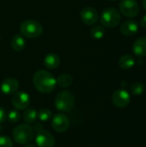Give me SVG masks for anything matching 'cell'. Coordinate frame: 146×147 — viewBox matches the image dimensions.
Here are the masks:
<instances>
[{"instance_id": "cell-1", "label": "cell", "mask_w": 146, "mask_h": 147, "mask_svg": "<svg viewBox=\"0 0 146 147\" xmlns=\"http://www.w3.org/2000/svg\"><path fill=\"white\" fill-rule=\"evenodd\" d=\"M33 84L38 91L40 93L48 94L55 90L57 81L53 75L49 71L40 70L34 74Z\"/></svg>"}, {"instance_id": "cell-2", "label": "cell", "mask_w": 146, "mask_h": 147, "mask_svg": "<svg viewBox=\"0 0 146 147\" xmlns=\"http://www.w3.org/2000/svg\"><path fill=\"white\" fill-rule=\"evenodd\" d=\"M20 32L22 36H25L29 39H34L40 37L42 34L43 27L38 21L28 19L23 21L21 23Z\"/></svg>"}, {"instance_id": "cell-3", "label": "cell", "mask_w": 146, "mask_h": 147, "mask_svg": "<svg viewBox=\"0 0 146 147\" xmlns=\"http://www.w3.org/2000/svg\"><path fill=\"white\" fill-rule=\"evenodd\" d=\"M12 136L17 144L27 145L34 139V130L28 124H21L14 128Z\"/></svg>"}, {"instance_id": "cell-4", "label": "cell", "mask_w": 146, "mask_h": 147, "mask_svg": "<svg viewBox=\"0 0 146 147\" xmlns=\"http://www.w3.org/2000/svg\"><path fill=\"white\" fill-rule=\"evenodd\" d=\"M121 21L120 12L115 8H107L101 14V23L103 27L113 28L117 27Z\"/></svg>"}, {"instance_id": "cell-5", "label": "cell", "mask_w": 146, "mask_h": 147, "mask_svg": "<svg viewBox=\"0 0 146 147\" xmlns=\"http://www.w3.org/2000/svg\"><path fill=\"white\" fill-rule=\"evenodd\" d=\"M75 104L74 96L67 90L59 92L55 98V107L61 112H70Z\"/></svg>"}, {"instance_id": "cell-6", "label": "cell", "mask_w": 146, "mask_h": 147, "mask_svg": "<svg viewBox=\"0 0 146 147\" xmlns=\"http://www.w3.org/2000/svg\"><path fill=\"white\" fill-rule=\"evenodd\" d=\"M120 10L126 17H135L139 12V5L136 0H120Z\"/></svg>"}, {"instance_id": "cell-7", "label": "cell", "mask_w": 146, "mask_h": 147, "mask_svg": "<svg viewBox=\"0 0 146 147\" xmlns=\"http://www.w3.org/2000/svg\"><path fill=\"white\" fill-rule=\"evenodd\" d=\"M11 102L17 110H24L30 104V96L25 91H16L13 94Z\"/></svg>"}, {"instance_id": "cell-8", "label": "cell", "mask_w": 146, "mask_h": 147, "mask_svg": "<svg viewBox=\"0 0 146 147\" xmlns=\"http://www.w3.org/2000/svg\"><path fill=\"white\" fill-rule=\"evenodd\" d=\"M130 100H131L130 94L128 93V91H126L124 89H119L115 90L112 96L113 104L119 109L126 108L129 104Z\"/></svg>"}, {"instance_id": "cell-9", "label": "cell", "mask_w": 146, "mask_h": 147, "mask_svg": "<svg viewBox=\"0 0 146 147\" xmlns=\"http://www.w3.org/2000/svg\"><path fill=\"white\" fill-rule=\"evenodd\" d=\"M52 127L55 132L64 133V132L67 131L70 127L69 118L62 113H58V114L54 115L52 117Z\"/></svg>"}, {"instance_id": "cell-10", "label": "cell", "mask_w": 146, "mask_h": 147, "mask_svg": "<svg viewBox=\"0 0 146 147\" xmlns=\"http://www.w3.org/2000/svg\"><path fill=\"white\" fill-rule=\"evenodd\" d=\"M80 18L86 25H94L99 19V14L95 8L87 6L81 10Z\"/></svg>"}, {"instance_id": "cell-11", "label": "cell", "mask_w": 146, "mask_h": 147, "mask_svg": "<svg viewBox=\"0 0 146 147\" xmlns=\"http://www.w3.org/2000/svg\"><path fill=\"white\" fill-rule=\"evenodd\" d=\"M35 143L37 147H54L55 140L49 132L43 129L36 134Z\"/></svg>"}, {"instance_id": "cell-12", "label": "cell", "mask_w": 146, "mask_h": 147, "mask_svg": "<svg viewBox=\"0 0 146 147\" xmlns=\"http://www.w3.org/2000/svg\"><path fill=\"white\" fill-rule=\"evenodd\" d=\"M18 88H19V82L14 78H8L4 79L0 85V90L4 95L14 94L17 91Z\"/></svg>"}, {"instance_id": "cell-13", "label": "cell", "mask_w": 146, "mask_h": 147, "mask_svg": "<svg viewBox=\"0 0 146 147\" xmlns=\"http://www.w3.org/2000/svg\"><path fill=\"white\" fill-rule=\"evenodd\" d=\"M139 31V23L133 19L124 21L120 26V32L125 36H133Z\"/></svg>"}, {"instance_id": "cell-14", "label": "cell", "mask_w": 146, "mask_h": 147, "mask_svg": "<svg viewBox=\"0 0 146 147\" xmlns=\"http://www.w3.org/2000/svg\"><path fill=\"white\" fill-rule=\"evenodd\" d=\"M133 52L135 56L144 58L146 56V37L143 36L136 40L133 45Z\"/></svg>"}, {"instance_id": "cell-15", "label": "cell", "mask_w": 146, "mask_h": 147, "mask_svg": "<svg viewBox=\"0 0 146 147\" xmlns=\"http://www.w3.org/2000/svg\"><path fill=\"white\" fill-rule=\"evenodd\" d=\"M60 64V59L56 53H48L44 59V65L47 69H56Z\"/></svg>"}, {"instance_id": "cell-16", "label": "cell", "mask_w": 146, "mask_h": 147, "mask_svg": "<svg viewBox=\"0 0 146 147\" xmlns=\"http://www.w3.org/2000/svg\"><path fill=\"white\" fill-rule=\"evenodd\" d=\"M119 66L123 70H130L135 65V59L131 54H125L119 59Z\"/></svg>"}, {"instance_id": "cell-17", "label": "cell", "mask_w": 146, "mask_h": 147, "mask_svg": "<svg viewBox=\"0 0 146 147\" xmlns=\"http://www.w3.org/2000/svg\"><path fill=\"white\" fill-rule=\"evenodd\" d=\"M26 42L24 38L20 34H15L11 40V47L15 52H21L25 48Z\"/></svg>"}, {"instance_id": "cell-18", "label": "cell", "mask_w": 146, "mask_h": 147, "mask_svg": "<svg viewBox=\"0 0 146 147\" xmlns=\"http://www.w3.org/2000/svg\"><path fill=\"white\" fill-rule=\"evenodd\" d=\"M38 113L34 109H26L22 114V119L26 124H32L35 121Z\"/></svg>"}, {"instance_id": "cell-19", "label": "cell", "mask_w": 146, "mask_h": 147, "mask_svg": "<svg viewBox=\"0 0 146 147\" xmlns=\"http://www.w3.org/2000/svg\"><path fill=\"white\" fill-rule=\"evenodd\" d=\"M56 81H57V84L59 87H61V88H67V87L71 85V84L73 82V78H72V77L70 74L63 73V74H61V75H59Z\"/></svg>"}, {"instance_id": "cell-20", "label": "cell", "mask_w": 146, "mask_h": 147, "mask_svg": "<svg viewBox=\"0 0 146 147\" xmlns=\"http://www.w3.org/2000/svg\"><path fill=\"white\" fill-rule=\"evenodd\" d=\"M105 34V28L102 25H96L94 26L90 30V35L92 38L96 40L102 39Z\"/></svg>"}, {"instance_id": "cell-21", "label": "cell", "mask_w": 146, "mask_h": 147, "mask_svg": "<svg viewBox=\"0 0 146 147\" xmlns=\"http://www.w3.org/2000/svg\"><path fill=\"white\" fill-rule=\"evenodd\" d=\"M130 90L133 95L140 96L145 92V84L141 82H134L130 85Z\"/></svg>"}, {"instance_id": "cell-22", "label": "cell", "mask_w": 146, "mask_h": 147, "mask_svg": "<svg viewBox=\"0 0 146 147\" xmlns=\"http://www.w3.org/2000/svg\"><path fill=\"white\" fill-rule=\"evenodd\" d=\"M38 119L42 121H47L48 120L51 119L52 117V111L49 110L48 109H41L39 112H38V115H37Z\"/></svg>"}, {"instance_id": "cell-23", "label": "cell", "mask_w": 146, "mask_h": 147, "mask_svg": "<svg viewBox=\"0 0 146 147\" xmlns=\"http://www.w3.org/2000/svg\"><path fill=\"white\" fill-rule=\"evenodd\" d=\"M7 117H8V120H9V122H11V123H16L20 120L21 115H20V113H19L18 110L14 109V110L9 111V113L8 114V116Z\"/></svg>"}, {"instance_id": "cell-24", "label": "cell", "mask_w": 146, "mask_h": 147, "mask_svg": "<svg viewBox=\"0 0 146 147\" xmlns=\"http://www.w3.org/2000/svg\"><path fill=\"white\" fill-rule=\"evenodd\" d=\"M0 147H13V141L7 136L0 137Z\"/></svg>"}, {"instance_id": "cell-25", "label": "cell", "mask_w": 146, "mask_h": 147, "mask_svg": "<svg viewBox=\"0 0 146 147\" xmlns=\"http://www.w3.org/2000/svg\"><path fill=\"white\" fill-rule=\"evenodd\" d=\"M6 117H7V115H6L4 109L0 107V123L4 122V121L6 120Z\"/></svg>"}, {"instance_id": "cell-26", "label": "cell", "mask_w": 146, "mask_h": 147, "mask_svg": "<svg viewBox=\"0 0 146 147\" xmlns=\"http://www.w3.org/2000/svg\"><path fill=\"white\" fill-rule=\"evenodd\" d=\"M33 130H34V132H35L37 134L38 132L43 130V126L40 123H35L34 126L33 127Z\"/></svg>"}, {"instance_id": "cell-27", "label": "cell", "mask_w": 146, "mask_h": 147, "mask_svg": "<svg viewBox=\"0 0 146 147\" xmlns=\"http://www.w3.org/2000/svg\"><path fill=\"white\" fill-rule=\"evenodd\" d=\"M140 25L143 28L146 29V15L145 16H143L140 20Z\"/></svg>"}, {"instance_id": "cell-28", "label": "cell", "mask_w": 146, "mask_h": 147, "mask_svg": "<svg viewBox=\"0 0 146 147\" xmlns=\"http://www.w3.org/2000/svg\"><path fill=\"white\" fill-rule=\"evenodd\" d=\"M142 5H143V8L146 10V0H143L142 2Z\"/></svg>"}, {"instance_id": "cell-29", "label": "cell", "mask_w": 146, "mask_h": 147, "mask_svg": "<svg viewBox=\"0 0 146 147\" xmlns=\"http://www.w3.org/2000/svg\"><path fill=\"white\" fill-rule=\"evenodd\" d=\"M23 147H37L36 146H34V145H31V144H27V145H24V146Z\"/></svg>"}, {"instance_id": "cell-30", "label": "cell", "mask_w": 146, "mask_h": 147, "mask_svg": "<svg viewBox=\"0 0 146 147\" xmlns=\"http://www.w3.org/2000/svg\"><path fill=\"white\" fill-rule=\"evenodd\" d=\"M109 1H117V0H109Z\"/></svg>"}, {"instance_id": "cell-31", "label": "cell", "mask_w": 146, "mask_h": 147, "mask_svg": "<svg viewBox=\"0 0 146 147\" xmlns=\"http://www.w3.org/2000/svg\"><path fill=\"white\" fill-rule=\"evenodd\" d=\"M0 132H1V127H0Z\"/></svg>"}]
</instances>
